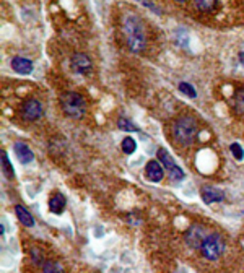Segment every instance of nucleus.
<instances>
[{
    "mask_svg": "<svg viewBox=\"0 0 244 273\" xmlns=\"http://www.w3.org/2000/svg\"><path fill=\"white\" fill-rule=\"evenodd\" d=\"M124 31H126V39L129 49L134 54H139L145 49L147 39H145V28L142 25L140 18L129 15L124 21Z\"/></svg>",
    "mask_w": 244,
    "mask_h": 273,
    "instance_id": "nucleus-1",
    "label": "nucleus"
},
{
    "mask_svg": "<svg viewBox=\"0 0 244 273\" xmlns=\"http://www.w3.org/2000/svg\"><path fill=\"white\" fill-rule=\"evenodd\" d=\"M199 127L194 117L190 116H181L174 120L172 124V137L174 142L181 147H190L197 137Z\"/></svg>",
    "mask_w": 244,
    "mask_h": 273,
    "instance_id": "nucleus-2",
    "label": "nucleus"
},
{
    "mask_svg": "<svg viewBox=\"0 0 244 273\" xmlns=\"http://www.w3.org/2000/svg\"><path fill=\"white\" fill-rule=\"evenodd\" d=\"M61 106L67 117L80 120L86 114V101L80 93L75 91H65L61 94Z\"/></svg>",
    "mask_w": 244,
    "mask_h": 273,
    "instance_id": "nucleus-3",
    "label": "nucleus"
},
{
    "mask_svg": "<svg viewBox=\"0 0 244 273\" xmlns=\"http://www.w3.org/2000/svg\"><path fill=\"white\" fill-rule=\"evenodd\" d=\"M223 251H225L223 239H222V236L217 234V233L208 234L200 246V252H202V256H204V259L212 260V262L222 257Z\"/></svg>",
    "mask_w": 244,
    "mask_h": 273,
    "instance_id": "nucleus-4",
    "label": "nucleus"
},
{
    "mask_svg": "<svg viewBox=\"0 0 244 273\" xmlns=\"http://www.w3.org/2000/svg\"><path fill=\"white\" fill-rule=\"evenodd\" d=\"M157 156H158L160 163H163V168L169 173V176H171V179H172V181H182L184 178H186V174H184L182 169L174 163V160H172V156L168 153V150L160 148V150L157 151Z\"/></svg>",
    "mask_w": 244,
    "mask_h": 273,
    "instance_id": "nucleus-5",
    "label": "nucleus"
},
{
    "mask_svg": "<svg viewBox=\"0 0 244 273\" xmlns=\"http://www.w3.org/2000/svg\"><path fill=\"white\" fill-rule=\"evenodd\" d=\"M21 116L28 122H34V120L41 119L43 117V106H41V102L33 98L26 99L21 106Z\"/></svg>",
    "mask_w": 244,
    "mask_h": 273,
    "instance_id": "nucleus-6",
    "label": "nucleus"
},
{
    "mask_svg": "<svg viewBox=\"0 0 244 273\" xmlns=\"http://www.w3.org/2000/svg\"><path fill=\"white\" fill-rule=\"evenodd\" d=\"M70 67L75 74H80V75H86L90 74L91 69H93V64H91V59L83 52H77L70 59Z\"/></svg>",
    "mask_w": 244,
    "mask_h": 273,
    "instance_id": "nucleus-7",
    "label": "nucleus"
},
{
    "mask_svg": "<svg viewBox=\"0 0 244 273\" xmlns=\"http://www.w3.org/2000/svg\"><path fill=\"white\" fill-rule=\"evenodd\" d=\"M205 229L202 226H190L189 231L186 233V244L190 246L192 249L200 247L202 242L205 241Z\"/></svg>",
    "mask_w": 244,
    "mask_h": 273,
    "instance_id": "nucleus-8",
    "label": "nucleus"
},
{
    "mask_svg": "<svg viewBox=\"0 0 244 273\" xmlns=\"http://www.w3.org/2000/svg\"><path fill=\"white\" fill-rule=\"evenodd\" d=\"M200 197L207 205H212V203L223 202L225 193L222 189H217V187H204V189L200 190Z\"/></svg>",
    "mask_w": 244,
    "mask_h": 273,
    "instance_id": "nucleus-9",
    "label": "nucleus"
},
{
    "mask_svg": "<svg viewBox=\"0 0 244 273\" xmlns=\"http://www.w3.org/2000/svg\"><path fill=\"white\" fill-rule=\"evenodd\" d=\"M145 174H147V179L152 181V182H160L163 179V168H162V163L157 161V160H152L147 163L145 166Z\"/></svg>",
    "mask_w": 244,
    "mask_h": 273,
    "instance_id": "nucleus-10",
    "label": "nucleus"
},
{
    "mask_svg": "<svg viewBox=\"0 0 244 273\" xmlns=\"http://www.w3.org/2000/svg\"><path fill=\"white\" fill-rule=\"evenodd\" d=\"M13 150H15V153H16V158L20 160L21 165H29L33 160H34V155H33V151L28 148V145L25 143H21V142H16L13 145Z\"/></svg>",
    "mask_w": 244,
    "mask_h": 273,
    "instance_id": "nucleus-11",
    "label": "nucleus"
},
{
    "mask_svg": "<svg viewBox=\"0 0 244 273\" xmlns=\"http://www.w3.org/2000/svg\"><path fill=\"white\" fill-rule=\"evenodd\" d=\"M11 69L21 75H28L33 72V62L25 57H15V59H11Z\"/></svg>",
    "mask_w": 244,
    "mask_h": 273,
    "instance_id": "nucleus-12",
    "label": "nucleus"
},
{
    "mask_svg": "<svg viewBox=\"0 0 244 273\" xmlns=\"http://www.w3.org/2000/svg\"><path fill=\"white\" fill-rule=\"evenodd\" d=\"M15 213H16V218H18L23 226H26V228L34 226V218L26 210V207H23V205H15Z\"/></svg>",
    "mask_w": 244,
    "mask_h": 273,
    "instance_id": "nucleus-13",
    "label": "nucleus"
},
{
    "mask_svg": "<svg viewBox=\"0 0 244 273\" xmlns=\"http://www.w3.org/2000/svg\"><path fill=\"white\" fill-rule=\"evenodd\" d=\"M65 205H67V200H65V197L59 192L54 193V195L49 198V210L56 215L62 213V211L65 210Z\"/></svg>",
    "mask_w": 244,
    "mask_h": 273,
    "instance_id": "nucleus-14",
    "label": "nucleus"
},
{
    "mask_svg": "<svg viewBox=\"0 0 244 273\" xmlns=\"http://www.w3.org/2000/svg\"><path fill=\"white\" fill-rule=\"evenodd\" d=\"M0 158H2V169H3V174L7 176L8 179H13L15 178V169L11 166V163L8 160L7 153H5V150H2V153H0Z\"/></svg>",
    "mask_w": 244,
    "mask_h": 273,
    "instance_id": "nucleus-15",
    "label": "nucleus"
},
{
    "mask_svg": "<svg viewBox=\"0 0 244 273\" xmlns=\"http://www.w3.org/2000/svg\"><path fill=\"white\" fill-rule=\"evenodd\" d=\"M194 3H195V7H197V10L204 11V13L215 10V7H217V0H194Z\"/></svg>",
    "mask_w": 244,
    "mask_h": 273,
    "instance_id": "nucleus-16",
    "label": "nucleus"
},
{
    "mask_svg": "<svg viewBox=\"0 0 244 273\" xmlns=\"http://www.w3.org/2000/svg\"><path fill=\"white\" fill-rule=\"evenodd\" d=\"M43 272L44 273H64V267L56 262V260H47L43 265Z\"/></svg>",
    "mask_w": 244,
    "mask_h": 273,
    "instance_id": "nucleus-17",
    "label": "nucleus"
},
{
    "mask_svg": "<svg viewBox=\"0 0 244 273\" xmlns=\"http://www.w3.org/2000/svg\"><path fill=\"white\" fill-rule=\"evenodd\" d=\"M121 147H122V151L126 155H132L134 151L137 150V143H135V140L132 137H126L122 140V143H121Z\"/></svg>",
    "mask_w": 244,
    "mask_h": 273,
    "instance_id": "nucleus-18",
    "label": "nucleus"
},
{
    "mask_svg": "<svg viewBox=\"0 0 244 273\" xmlns=\"http://www.w3.org/2000/svg\"><path fill=\"white\" fill-rule=\"evenodd\" d=\"M117 127L121 130H124V132H137L139 129H137V125L132 122V120H129V119H124V117H121L117 120Z\"/></svg>",
    "mask_w": 244,
    "mask_h": 273,
    "instance_id": "nucleus-19",
    "label": "nucleus"
},
{
    "mask_svg": "<svg viewBox=\"0 0 244 273\" xmlns=\"http://www.w3.org/2000/svg\"><path fill=\"white\" fill-rule=\"evenodd\" d=\"M179 91L186 94V96H189V98H192V99L197 98V91H195V88L190 83H186V82L179 83Z\"/></svg>",
    "mask_w": 244,
    "mask_h": 273,
    "instance_id": "nucleus-20",
    "label": "nucleus"
},
{
    "mask_svg": "<svg viewBox=\"0 0 244 273\" xmlns=\"http://www.w3.org/2000/svg\"><path fill=\"white\" fill-rule=\"evenodd\" d=\"M235 109L240 114H244V88L238 90V93L235 96Z\"/></svg>",
    "mask_w": 244,
    "mask_h": 273,
    "instance_id": "nucleus-21",
    "label": "nucleus"
},
{
    "mask_svg": "<svg viewBox=\"0 0 244 273\" xmlns=\"http://www.w3.org/2000/svg\"><path fill=\"white\" fill-rule=\"evenodd\" d=\"M230 150H231V155L235 156V160L238 161H243V158H244V150L240 143H231L230 145Z\"/></svg>",
    "mask_w": 244,
    "mask_h": 273,
    "instance_id": "nucleus-22",
    "label": "nucleus"
},
{
    "mask_svg": "<svg viewBox=\"0 0 244 273\" xmlns=\"http://www.w3.org/2000/svg\"><path fill=\"white\" fill-rule=\"evenodd\" d=\"M176 39H177V42H179L182 47H187L189 39H187L186 33H184V29H177V31H176Z\"/></svg>",
    "mask_w": 244,
    "mask_h": 273,
    "instance_id": "nucleus-23",
    "label": "nucleus"
},
{
    "mask_svg": "<svg viewBox=\"0 0 244 273\" xmlns=\"http://www.w3.org/2000/svg\"><path fill=\"white\" fill-rule=\"evenodd\" d=\"M139 2H142V3H144L147 8H152V10L155 11V13H160V10H158L157 7H155V5H153L152 2H148V0H139Z\"/></svg>",
    "mask_w": 244,
    "mask_h": 273,
    "instance_id": "nucleus-24",
    "label": "nucleus"
},
{
    "mask_svg": "<svg viewBox=\"0 0 244 273\" xmlns=\"http://www.w3.org/2000/svg\"><path fill=\"white\" fill-rule=\"evenodd\" d=\"M240 60H241V64H243V67H244V52L240 54Z\"/></svg>",
    "mask_w": 244,
    "mask_h": 273,
    "instance_id": "nucleus-25",
    "label": "nucleus"
},
{
    "mask_svg": "<svg viewBox=\"0 0 244 273\" xmlns=\"http://www.w3.org/2000/svg\"><path fill=\"white\" fill-rule=\"evenodd\" d=\"M176 2H186V0H176Z\"/></svg>",
    "mask_w": 244,
    "mask_h": 273,
    "instance_id": "nucleus-26",
    "label": "nucleus"
}]
</instances>
